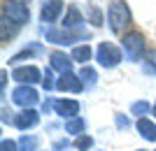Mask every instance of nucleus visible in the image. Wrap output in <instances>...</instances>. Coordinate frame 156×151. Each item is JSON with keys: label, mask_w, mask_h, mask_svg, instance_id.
I'll use <instances>...</instances> for the list:
<instances>
[{"label": "nucleus", "mask_w": 156, "mask_h": 151, "mask_svg": "<svg viewBox=\"0 0 156 151\" xmlns=\"http://www.w3.org/2000/svg\"><path fill=\"white\" fill-rule=\"evenodd\" d=\"M107 23H110L112 33L114 35H121V33H128L130 23H133V14H130L128 5H126L124 0H114L107 9Z\"/></svg>", "instance_id": "1"}, {"label": "nucleus", "mask_w": 156, "mask_h": 151, "mask_svg": "<svg viewBox=\"0 0 156 151\" xmlns=\"http://www.w3.org/2000/svg\"><path fill=\"white\" fill-rule=\"evenodd\" d=\"M121 46H124V53L130 63H137L142 60L144 56V37L137 30H128V33L121 37Z\"/></svg>", "instance_id": "2"}, {"label": "nucleus", "mask_w": 156, "mask_h": 151, "mask_svg": "<svg viewBox=\"0 0 156 151\" xmlns=\"http://www.w3.org/2000/svg\"><path fill=\"white\" fill-rule=\"evenodd\" d=\"M96 58L103 67H114L121 63L124 53H121V46H117L114 42H100L96 49Z\"/></svg>", "instance_id": "3"}, {"label": "nucleus", "mask_w": 156, "mask_h": 151, "mask_svg": "<svg viewBox=\"0 0 156 151\" xmlns=\"http://www.w3.org/2000/svg\"><path fill=\"white\" fill-rule=\"evenodd\" d=\"M37 91L33 88V86H26V84H19L16 88L12 91V102L14 105L23 107V109H33V105H37Z\"/></svg>", "instance_id": "4"}, {"label": "nucleus", "mask_w": 156, "mask_h": 151, "mask_svg": "<svg viewBox=\"0 0 156 151\" xmlns=\"http://www.w3.org/2000/svg\"><path fill=\"white\" fill-rule=\"evenodd\" d=\"M47 39L54 42V44H72V42H79V39H89V33L84 30H65V28H51L47 30Z\"/></svg>", "instance_id": "5"}, {"label": "nucleus", "mask_w": 156, "mask_h": 151, "mask_svg": "<svg viewBox=\"0 0 156 151\" xmlns=\"http://www.w3.org/2000/svg\"><path fill=\"white\" fill-rule=\"evenodd\" d=\"M7 19H12L16 26H23L30 21V9H28L23 2H14V0H7L5 2V9H2Z\"/></svg>", "instance_id": "6"}, {"label": "nucleus", "mask_w": 156, "mask_h": 151, "mask_svg": "<svg viewBox=\"0 0 156 151\" xmlns=\"http://www.w3.org/2000/svg\"><path fill=\"white\" fill-rule=\"evenodd\" d=\"M12 79L19 81V84L33 86V84H37L40 79H42V74H40V70L35 65H21V67H14L12 70Z\"/></svg>", "instance_id": "7"}, {"label": "nucleus", "mask_w": 156, "mask_h": 151, "mask_svg": "<svg viewBox=\"0 0 156 151\" xmlns=\"http://www.w3.org/2000/svg\"><path fill=\"white\" fill-rule=\"evenodd\" d=\"M56 88L61 93H82L84 91V84H82V79L79 74H72V72H65L56 79Z\"/></svg>", "instance_id": "8"}, {"label": "nucleus", "mask_w": 156, "mask_h": 151, "mask_svg": "<svg viewBox=\"0 0 156 151\" xmlns=\"http://www.w3.org/2000/svg\"><path fill=\"white\" fill-rule=\"evenodd\" d=\"M54 112L58 114V116H63L65 121H70V118H77L79 114V102L72 98H61L54 102Z\"/></svg>", "instance_id": "9"}, {"label": "nucleus", "mask_w": 156, "mask_h": 151, "mask_svg": "<svg viewBox=\"0 0 156 151\" xmlns=\"http://www.w3.org/2000/svg\"><path fill=\"white\" fill-rule=\"evenodd\" d=\"M63 14V0H47L42 5V12H40V19L44 23H54Z\"/></svg>", "instance_id": "10"}, {"label": "nucleus", "mask_w": 156, "mask_h": 151, "mask_svg": "<svg viewBox=\"0 0 156 151\" xmlns=\"http://www.w3.org/2000/svg\"><path fill=\"white\" fill-rule=\"evenodd\" d=\"M37 123H40V114L35 112V109H23L21 114L14 116V125H16L19 130H30V128H35Z\"/></svg>", "instance_id": "11"}, {"label": "nucleus", "mask_w": 156, "mask_h": 151, "mask_svg": "<svg viewBox=\"0 0 156 151\" xmlns=\"http://www.w3.org/2000/svg\"><path fill=\"white\" fill-rule=\"evenodd\" d=\"M49 60H51V70H56V72H72V56H65L63 51H51Z\"/></svg>", "instance_id": "12"}, {"label": "nucleus", "mask_w": 156, "mask_h": 151, "mask_svg": "<svg viewBox=\"0 0 156 151\" xmlns=\"http://www.w3.org/2000/svg\"><path fill=\"white\" fill-rule=\"evenodd\" d=\"M135 128H137V132H140L147 142H156V123L151 121V118H147V116L137 118Z\"/></svg>", "instance_id": "13"}, {"label": "nucleus", "mask_w": 156, "mask_h": 151, "mask_svg": "<svg viewBox=\"0 0 156 151\" xmlns=\"http://www.w3.org/2000/svg\"><path fill=\"white\" fill-rule=\"evenodd\" d=\"M82 23H84V16H82V12H79L77 7H70V9L65 12L63 23H61V26H63L65 30H77Z\"/></svg>", "instance_id": "14"}, {"label": "nucleus", "mask_w": 156, "mask_h": 151, "mask_svg": "<svg viewBox=\"0 0 156 151\" xmlns=\"http://www.w3.org/2000/svg\"><path fill=\"white\" fill-rule=\"evenodd\" d=\"M79 79H82V84H84V91H89V88H93V86L98 84V72L93 70V67L84 65L82 70H79Z\"/></svg>", "instance_id": "15"}, {"label": "nucleus", "mask_w": 156, "mask_h": 151, "mask_svg": "<svg viewBox=\"0 0 156 151\" xmlns=\"http://www.w3.org/2000/svg\"><path fill=\"white\" fill-rule=\"evenodd\" d=\"M16 28H19V26H16L12 19H7L5 14H2V19H0V37H2V42H7L9 37H14Z\"/></svg>", "instance_id": "16"}, {"label": "nucleus", "mask_w": 156, "mask_h": 151, "mask_svg": "<svg viewBox=\"0 0 156 151\" xmlns=\"http://www.w3.org/2000/svg\"><path fill=\"white\" fill-rule=\"evenodd\" d=\"M91 46L89 44H82V46H75V49H72V60H77V63H82V65H86V63H89V60H91Z\"/></svg>", "instance_id": "17"}, {"label": "nucleus", "mask_w": 156, "mask_h": 151, "mask_svg": "<svg viewBox=\"0 0 156 151\" xmlns=\"http://www.w3.org/2000/svg\"><path fill=\"white\" fill-rule=\"evenodd\" d=\"M142 67L147 74H154L156 77V49H147L142 56Z\"/></svg>", "instance_id": "18"}, {"label": "nucleus", "mask_w": 156, "mask_h": 151, "mask_svg": "<svg viewBox=\"0 0 156 151\" xmlns=\"http://www.w3.org/2000/svg\"><path fill=\"white\" fill-rule=\"evenodd\" d=\"M84 128H86V123H84L82 116L65 121V132H70V135H79V132H84Z\"/></svg>", "instance_id": "19"}, {"label": "nucleus", "mask_w": 156, "mask_h": 151, "mask_svg": "<svg viewBox=\"0 0 156 151\" xmlns=\"http://www.w3.org/2000/svg\"><path fill=\"white\" fill-rule=\"evenodd\" d=\"M40 51H42V46H40V44H33L30 49H23V51H19L16 56H12V58H9V63H19V60L30 58V56H35V53H40Z\"/></svg>", "instance_id": "20"}, {"label": "nucleus", "mask_w": 156, "mask_h": 151, "mask_svg": "<svg viewBox=\"0 0 156 151\" xmlns=\"http://www.w3.org/2000/svg\"><path fill=\"white\" fill-rule=\"evenodd\" d=\"M37 149V137L35 135H23L19 139V151H35Z\"/></svg>", "instance_id": "21"}, {"label": "nucleus", "mask_w": 156, "mask_h": 151, "mask_svg": "<svg viewBox=\"0 0 156 151\" xmlns=\"http://www.w3.org/2000/svg\"><path fill=\"white\" fill-rule=\"evenodd\" d=\"M130 112L135 114V116H137V118H142V116H144V114L149 112V105H147V102H144V100H140V102H135V105L130 107Z\"/></svg>", "instance_id": "22"}, {"label": "nucleus", "mask_w": 156, "mask_h": 151, "mask_svg": "<svg viewBox=\"0 0 156 151\" xmlns=\"http://www.w3.org/2000/svg\"><path fill=\"white\" fill-rule=\"evenodd\" d=\"M75 146H77L79 151H86V149H91V146H93V139L89 137V135H82V137H77Z\"/></svg>", "instance_id": "23"}, {"label": "nucleus", "mask_w": 156, "mask_h": 151, "mask_svg": "<svg viewBox=\"0 0 156 151\" xmlns=\"http://www.w3.org/2000/svg\"><path fill=\"white\" fill-rule=\"evenodd\" d=\"M42 86H44V91H51L54 86V77H51V67H47L44 70V79H42Z\"/></svg>", "instance_id": "24"}, {"label": "nucleus", "mask_w": 156, "mask_h": 151, "mask_svg": "<svg viewBox=\"0 0 156 151\" xmlns=\"http://www.w3.org/2000/svg\"><path fill=\"white\" fill-rule=\"evenodd\" d=\"M0 151H19V142H14V139H2V142H0Z\"/></svg>", "instance_id": "25"}, {"label": "nucleus", "mask_w": 156, "mask_h": 151, "mask_svg": "<svg viewBox=\"0 0 156 151\" xmlns=\"http://www.w3.org/2000/svg\"><path fill=\"white\" fill-rule=\"evenodd\" d=\"M89 16H91L93 26H103V16H100V12H98L96 7H89Z\"/></svg>", "instance_id": "26"}, {"label": "nucleus", "mask_w": 156, "mask_h": 151, "mask_svg": "<svg viewBox=\"0 0 156 151\" xmlns=\"http://www.w3.org/2000/svg\"><path fill=\"white\" fill-rule=\"evenodd\" d=\"M117 128H121V130L128 128V118H126L124 114H119V116H117Z\"/></svg>", "instance_id": "27"}, {"label": "nucleus", "mask_w": 156, "mask_h": 151, "mask_svg": "<svg viewBox=\"0 0 156 151\" xmlns=\"http://www.w3.org/2000/svg\"><path fill=\"white\" fill-rule=\"evenodd\" d=\"M5 84H7V70L0 72V86H2V93H5Z\"/></svg>", "instance_id": "28"}, {"label": "nucleus", "mask_w": 156, "mask_h": 151, "mask_svg": "<svg viewBox=\"0 0 156 151\" xmlns=\"http://www.w3.org/2000/svg\"><path fill=\"white\" fill-rule=\"evenodd\" d=\"M14 2H23V5H26V2H28V0H14Z\"/></svg>", "instance_id": "29"}, {"label": "nucleus", "mask_w": 156, "mask_h": 151, "mask_svg": "<svg viewBox=\"0 0 156 151\" xmlns=\"http://www.w3.org/2000/svg\"><path fill=\"white\" fill-rule=\"evenodd\" d=\"M154 116H156V105H154Z\"/></svg>", "instance_id": "30"}, {"label": "nucleus", "mask_w": 156, "mask_h": 151, "mask_svg": "<svg viewBox=\"0 0 156 151\" xmlns=\"http://www.w3.org/2000/svg\"><path fill=\"white\" fill-rule=\"evenodd\" d=\"M137 151H147V149H137Z\"/></svg>", "instance_id": "31"}]
</instances>
